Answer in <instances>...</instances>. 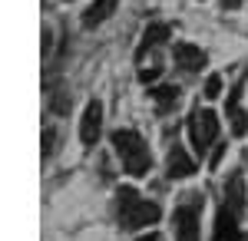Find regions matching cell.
I'll return each instance as SVG.
<instances>
[{
	"instance_id": "obj_1",
	"label": "cell",
	"mask_w": 248,
	"mask_h": 241,
	"mask_svg": "<svg viewBox=\"0 0 248 241\" xmlns=\"http://www.w3.org/2000/svg\"><path fill=\"white\" fill-rule=\"evenodd\" d=\"M159 215H162V208L149 198H142L136 188H119L116 192V218H119L123 228H129V231L149 228V225L159 222Z\"/></svg>"
},
{
	"instance_id": "obj_2",
	"label": "cell",
	"mask_w": 248,
	"mask_h": 241,
	"mask_svg": "<svg viewBox=\"0 0 248 241\" xmlns=\"http://www.w3.org/2000/svg\"><path fill=\"white\" fill-rule=\"evenodd\" d=\"M113 149H116V155H119V162H123V168L129 175H136V179H142L153 168L149 146H146V139L136 129H116L113 132Z\"/></svg>"
},
{
	"instance_id": "obj_3",
	"label": "cell",
	"mask_w": 248,
	"mask_h": 241,
	"mask_svg": "<svg viewBox=\"0 0 248 241\" xmlns=\"http://www.w3.org/2000/svg\"><path fill=\"white\" fill-rule=\"evenodd\" d=\"M189 139H192V149L199 155H205V149L218 139V119L212 109H192L189 116Z\"/></svg>"
},
{
	"instance_id": "obj_4",
	"label": "cell",
	"mask_w": 248,
	"mask_h": 241,
	"mask_svg": "<svg viewBox=\"0 0 248 241\" xmlns=\"http://www.w3.org/2000/svg\"><path fill=\"white\" fill-rule=\"evenodd\" d=\"M172 222H175V241H199V205L195 202L179 205Z\"/></svg>"
},
{
	"instance_id": "obj_5",
	"label": "cell",
	"mask_w": 248,
	"mask_h": 241,
	"mask_svg": "<svg viewBox=\"0 0 248 241\" xmlns=\"http://www.w3.org/2000/svg\"><path fill=\"white\" fill-rule=\"evenodd\" d=\"M99 132H103V106L93 99V103H86L83 119H79V139H83V146H96Z\"/></svg>"
},
{
	"instance_id": "obj_6",
	"label": "cell",
	"mask_w": 248,
	"mask_h": 241,
	"mask_svg": "<svg viewBox=\"0 0 248 241\" xmlns=\"http://www.w3.org/2000/svg\"><path fill=\"white\" fill-rule=\"evenodd\" d=\"M212 241H242V228H238V211L232 205H222L215 215V235Z\"/></svg>"
},
{
	"instance_id": "obj_7",
	"label": "cell",
	"mask_w": 248,
	"mask_h": 241,
	"mask_svg": "<svg viewBox=\"0 0 248 241\" xmlns=\"http://www.w3.org/2000/svg\"><path fill=\"white\" fill-rule=\"evenodd\" d=\"M172 56H175V66L186 70V73H199L205 66V50L195 46V43H175L172 46Z\"/></svg>"
},
{
	"instance_id": "obj_8",
	"label": "cell",
	"mask_w": 248,
	"mask_h": 241,
	"mask_svg": "<svg viewBox=\"0 0 248 241\" xmlns=\"http://www.w3.org/2000/svg\"><path fill=\"white\" fill-rule=\"evenodd\" d=\"M192 172H195L192 155L182 146H172L169 155H166V175H169V179H189Z\"/></svg>"
},
{
	"instance_id": "obj_9",
	"label": "cell",
	"mask_w": 248,
	"mask_h": 241,
	"mask_svg": "<svg viewBox=\"0 0 248 241\" xmlns=\"http://www.w3.org/2000/svg\"><path fill=\"white\" fill-rule=\"evenodd\" d=\"M116 3H119V0H93V7L83 14V27L93 30V27L103 23V20H109V17H113V10H116Z\"/></svg>"
},
{
	"instance_id": "obj_10",
	"label": "cell",
	"mask_w": 248,
	"mask_h": 241,
	"mask_svg": "<svg viewBox=\"0 0 248 241\" xmlns=\"http://www.w3.org/2000/svg\"><path fill=\"white\" fill-rule=\"evenodd\" d=\"M169 37H172V27H169V23H153V27H146L142 43H139V56H146V50H155L159 43H166Z\"/></svg>"
},
{
	"instance_id": "obj_11",
	"label": "cell",
	"mask_w": 248,
	"mask_h": 241,
	"mask_svg": "<svg viewBox=\"0 0 248 241\" xmlns=\"http://www.w3.org/2000/svg\"><path fill=\"white\" fill-rule=\"evenodd\" d=\"M149 96L155 99V109L159 112H169L179 103V86H155V90H149Z\"/></svg>"
},
{
	"instance_id": "obj_12",
	"label": "cell",
	"mask_w": 248,
	"mask_h": 241,
	"mask_svg": "<svg viewBox=\"0 0 248 241\" xmlns=\"http://www.w3.org/2000/svg\"><path fill=\"white\" fill-rule=\"evenodd\" d=\"M229 116H232V132H235V136H245L248 132V116H245V109H238V90H235L232 99H229Z\"/></svg>"
},
{
	"instance_id": "obj_13",
	"label": "cell",
	"mask_w": 248,
	"mask_h": 241,
	"mask_svg": "<svg viewBox=\"0 0 248 241\" xmlns=\"http://www.w3.org/2000/svg\"><path fill=\"white\" fill-rule=\"evenodd\" d=\"M225 198L232 202L235 211L245 208V188H242V179H238V175H232V179H229V185H225Z\"/></svg>"
},
{
	"instance_id": "obj_14",
	"label": "cell",
	"mask_w": 248,
	"mask_h": 241,
	"mask_svg": "<svg viewBox=\"0 0 248 241\" xmlns=\"http://www.w3.org/2000/svg\"><path fill=\"white\" fill-rule=\"evenodd\" d=\"M218 93H222V76H209V79H205V96L215 99Z\"/></svg>"
},
{
	"instance_id": "obj_15",
	"label": "cell",
	"mask_w": 248,
	"mask_h": 241,
	"mask_svg": "<svg viewBox=\"0 0 248 241\" xmlns=\"http://www.w3.org/2000/svg\"><path fill=\"white\" fill-rule=\"evenodd\" d=\"M155 76H159V66H149V70H139V79H142V83H153Z\"/></svg>"
},
{
	"instance_id": "obj_16",
	"label": "cell",
	"mask_w": 248,
	"mask_h": 241,
	"mask_svg": "<svg viewBox=\"0 0 248 241\" xmlns=\"http://www.w3.org/2000/svg\"><path fill=\"white\" fill-rule=\"evenodd\" d=\"M136 241H162V235H155V231H149V235H139Z\"/></svg>"
},
{
	"instance_id": "obj_17",
	"label": "cell",
	"mask_w": 248,
	"mask_h": 241,
	"mask_svg": "<svg viewBox=\"0 0 248 241\" xmlns=\"http://www.w3.org/2000/svg\"><path fill=\"white\" fill-rule=\"evenodd\" d=\"M238 3H242V0H222V7H225V10H235Z\"/></svg>"
}]
</instances>
